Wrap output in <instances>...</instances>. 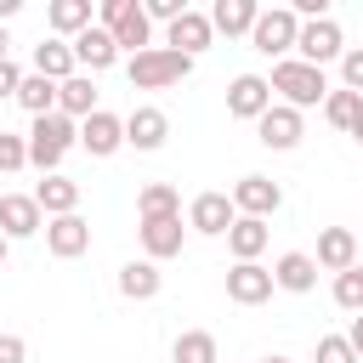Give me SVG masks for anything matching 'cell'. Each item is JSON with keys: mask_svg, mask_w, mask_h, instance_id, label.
Instances as JSON below:
<instances>
[{"mask_svg": "<svg viewBox=\"0 0 363 363\" xmlns=\"http://www.w3.org/2000/svg\"><path fill=\"white\" fill-rule=\"evenodd\" d=\"M261 363H289V357H261Z\"/></svg>", "mask_w": 363, "mask_h": 363, "instance_id": "obj_44", "label": "cell"}, {"mask_svg": "<svg viewBox=\"0 0 363 363\" xmlns=\"http://www.w3.org/2000/svg\"><path fill=\"white\" fill-rule=\"evenodd\" d=\"M312 261H318L323 272H346V267H357V233H352V227H323Z\"/></svg>", "mask_w": 363, "mask_h": 363, "instance_id": "obj_18", "label": "cell"}, {"mask_svg": "<svg viewBox=\"0 0 363 363\" xmlns=\"http://www.w3.org/2000/svg\"><path fill=\"white\" fill-rule=\"evenodd\" d=\"M278 204H284V187L278 182H267V176H238L233 182V210L238 216L267 221V216H278Z\"/></svg>", "mask_w": 363, "mask_h": 363, "instance_id": "obj_7", "label": "cell"}, {"mask_svg": "<svg viewBox=\"0 0 363 363\" xmlns=\"http://www.w3.org/2000/svg\"><path fill=\"white\" fill-rule=\"evenodd\" d=\"M352 142H363V108H357V119H352V130H346Z\"/></svg>", "mask_w": 363, "mask_h": 363, "instance_id": "obj_40", "label": "cell"}, {"mask_svg": "<svg viewBox=\"0 0 363 363\" xmlns=\"http://www.w3.org/2000/svg\"><path fill=\"white\" fill-rule=\"evenodd\" d=\"M170 357H176V363H221V352H216V335H210V329H187V335H176Z\"/></svg>", "mask_w": 363, "mask_h": 363, "instance_id": "obj_30", "label": "cell"}, {"mask_svg": "<svg viewBox=\"0 0 363 363\" xmlns=\"http://www.w3.org/2000/svg\"><path fill=\"white\" fill-rule=\"evenodd\" d=\"M346 340H352V346H357V357H363V312L352 318V329H346Z\"/></svg>", "mask_w": 363, "mask_h": 363, "instance_id": "obj_39", "label": "cell"}, {"mask_svg": "<svg viewBox=\"0 0 363 363\" xmlns=\"http://www.w3.org/2000/svg\"><path fill=\"white\" fill-rule=\"evenodd\" d=\"M295 40H301V17H295L289 6L261 11V17H255V28H250V45H255L261 57H278V62L295 51Z\"/></svg>", "mask_w": 363, "mask_h": 363, "instance_id": "obj_5", "label": "cell"}, {"mask_svg": "<svg viewBox=\"0 0 363 363\" xmlns=\"http://www.w3.org/2000/svg\"><path fill=\"white\" fill-rule=\"evenodd\" d=\"M142 250H147V261H170V255H182V216L142 221Z\"/></svg>", "mask_w": 363, "mask_h": 363, "instance_id": "obj_23", "label": "cell"}, {"mask_svg": "<svg viewBox=\"0 0 363 363\" xmlns=\"http://www.w3.org/2000/svg\"><path fill=\"white\" fill-rule=\"evenodd\" d=\"M45 250L57 255V261H74V255H85L91 250V221L74 210V216H57V221H45Z\"/></svg>", "mask_w": 363, "mask_h": 363, "instance_id": "obj_11", "label": "cell"}, {"mask_svg": "<svg viewBox=\"0 0 363 363\" xmlns=\"http://www.w3.org/2000/svg\"><path fill=\"white\" fill-rule=\"evenodd\" d=\"M28 164V136H11V130H0V176H17Z\"/></svg>", "mask_w": 363, "mask_h": 363, "instance_id": "obj_33", "label": "cell"}, {"mask_svg": "<svg viewBox=\"0 0 363 363\" xmlns=\"http://www.w3.org/2000/svg\"><path fill=\"white\" fill-rule=\"evenodd\" d=\"M272 289H278V284H272V267H261V261H233V272H227V301L261 306Z\"/></svg>", "mask_w": 363, "mask_h": 363, "instance_id": "obj_9", "label": "cell"}, {"mask_svg": "<svg viewBox=\"0 0 363 363\" xmlns=\"http://www.w3.org/2000/svg\"><path fill=\"white\" fill-rule=\"evenodd\" d=\"M17 102L34 113V119H45V113H57V79H45V74H23V85H17Z\"/></svg>", "mask_w": 363, "mask_h": 363, "instance_id": "obj_27", "label": "cell"}, {"mask_svg": "<svg viewBox=\"0 0 363 363\" xmlns=\"http://www.w3.org/2000/svg\"><path fill=\"white\" fill-rule=\"evenodd\" d=\"M79 147H85L91 159H108V153H119V147H125V119H113L108 108H96V113L79 125Z\"/></svg>", "mask_w": 363, "mask_h": 363, "instance_id": "obj_13", "label": "cell"}, {"mask_svg": "<svg viewBox=\"0 0 363 363\" xmlns=\"http://www.w3.org/2000/svg\"><path fill=\"white\" fill-rule=\"evenodd\" d=\"M142 11H147V23H176L182 11H193L187 0H142Z\"/></svg>", "mask_w": 363, "mask_h": 363, "instance_id": "obj_36", "label": "cell"}, {"mask_svg": "<svg viewBox=\"0 0 363 363\" xmlns=\"http://www.w3.org/2000/svg\"><path fill=\"white\" fill-rule=\"evenodd\" d=\"M272 91L284 96V108H318L323 96H329V79H323V68H312V62H301V57H284V62H272Z\"/></svg>", "mask_w": 363, "mask_h": 363, "instance_id": "obj_1", "label": "cell"}, {"mask_svg": "<svg viewBox=\"0 0 363 363\" xmlns=\"http://www.w3.org/2000/svg\"><path fill=\"white\" fill-rule=\"evenodd\" d=\"M267 221H255V216H238L233 227H227V250H233V261H255L261 250H267Z\"/></svg>", "mask_w": 363, "mask_h": 363, "instance_id": "obj_25", "label": "cell"}, {"mask_svg": "<svg viewBox=\"0 0 363 363\" xmlns=\"http://www.w3.org/2000/svg\"><path fill=\"white\" fill-rule=\"evenodd\" d=\"M17 85H23V68L6 57V62H0V96H17Z\"/></svg>", "mask_w": 363, "mask_h": 363, "instance_id": "obj_38", "label": "cell"}, {"mask_svg": "<svg viewBox=\"0 0 363 363\" xmlns=\"http://www.w3.org/2000/svg\"><path fill=\"white\" fill-rule=\"evenodd\" d=\"M318 363H363V357H357V346L346 335H323L318 340Z\"/></svg>", "mask_w": 363, "mask_h": 363, "instance_id": "obj_34", "label": "cell"}, {"mask_svg": "<svg viewBox=\"0 0 363 363\" xmlns=\"http://www.w3.org/2000/svg\"><path fill=\"white\" fill-rule=\"evenodd\" d=\"M255 136H261V147L289 153V147L301 142V113H295V108H284V102H272V108L255 119Z\"/></svg>", "mask_w": 363, "mask_h": 363, "instance_id": "obj_12", "label": "cell"}, {"mask_svg": "<svg viewBox=\"0 0 363 363\" xmlns=\"http://www.w3.org/2000/svg\"><path fill=\"white\" fill-rule=\"evenodd\" d=\"M136 210H142V221H164V216H182V199H176L170 182H147L142 199H136Z\"/></svg>", "mask_w": 363, "mask_h": 363, "instance_id": "obj_29", "label": "cell"}, {"mask_svg": "<svg viewBox=\"0 0 363 363\" xmlns=\"http://www.w3.org/2000/svg\"><path fill=\"white\" fill-rule=\"evenodd\" d=\"M6 17H17V0H0V23H6Z\"/></svg>", "mask_w": 363, "mask_h": 363, "instance_id": "obj_41", "label": "cell"}, {"mask_svg": "<svg viewBox=\"0 0 363 363\" xmlns=\"http://www.w3.org/2000/svg\"><path fill=\"white\" fill-rule=\"evenodd\" d=\"M6 57H11V34L0 28V62H6Z\"/></svg>", "mask_w": 363, "mask_h": 363, "instance_id": "obj_42", "label": "cell"}, {"mask_svg": "<svg viewBox=\"0 0 363 363\" xmlns=\"http://www.w3.org/2000/svg\"><path fill=\"white\" fill-rule=\"evenodd\" d=\"M335 306H346V312H363V267H346V272H335Z\"/></svg>", "mask_w": 363, "mask_h": 363, "instance_id": "obj_32", "label": "cell"}, {"mask_svg": "<svg viewBox=\"0 0 363 363\" xmlns=\"http://www.w3.org/2000/svg\"><path fill=\"white\" fill-rule=\"evenodd\" d=\"M96 17H102V28L113 34V45L119 51H153V23H147V11L136 6V0H102L96 6Z\"/></svg>", "mask_w": 363, "mask_h": 363, "instance_id": "obj_4", "label": "cell"}, {"mask_svg": "<svg viewBox=\"0 0 363 363\" xmlns=\"http://www.w3.org/2000/svg\"><path fill=\"white\" fill-rule=\"evenodd\" d=\"M68 45H74V62H79V68H91V74H102V68H113V62H119V45H113V34H108L102 23H91V28H85L79 40H68Z\"/></svg>", "mask_w": 363, "mask_h": 363, "instance_id": "obj_16", "label": "cell"}, {"mask_svg": "<svg viewBox=\"0 0 363 363\" xmlns=\"http://www.w3.org/2000/svg\"><path fill=\"white\" fill-rule=\"evenodd\" d=\"M57 113H68V119H91L96 113V79L91 74H74V79H62L57 85Z\"/></svg>", "mask_w": 363, "mask_h": 363, "instance_id": "obj_20", "label": "cell"}, {"mask_svg": "<svg viewBox=\"0 0 363 363\" xmlns=\"http://www.w3.org/2000/svg\"><path fill=\"white\" fill-rule=\"evenodd\" d=\"M125 74H130L136 91H164V85H182V79L193 74V57H182V51H170V45H153V51H136V57L125 62Z\"/></svg>", "mask_w": 363, "mask_h": 363, "instance_id": "obj_3", "label": "cell"}, {"mask_svg": "<svg viewBox=\"0 0 363 363\" xmlns=\"http://www.w3.org/2000/svg\"><path fill=\"white\" fill-rule=\"evenodd\" d=\"M34 204H40L51 221H57V216H74V210H79V182H68V176L57 170V176H45V182L34 187Z\"/></svg>", "mask_w": 363, "mask_h": 363, "instance_id": "obj_21", "label": "cell"}, {"mask_svg": "<svg viewBox=\"0 0 363 363\" xmlns=\"http://www.w3.org/2000/svg\"><path fill=\"white\" fill-rule=\"evenodd\" d=\"M272 284H278V289H289V295H306V289L318 284V261H312L306 250H289V255H278V261H272Z\"/></svg>", "mask_w": 363, "mask_h": 363, "instance_id": "obj_19", "label": "cell"}, {"mask_svg": "<svg viewBox=\"0 0 363 363\" xmlns=\"http://www.w3.org/2000/svg\"><path fill=\"white\" fill-rule=\"evenodd\" d=\"M0 130H6V125H0Z\"/></svg>", "mask_w": 363, "mask_h": 363, "instance_id": "obj_45", "label": "cell"}, {"mask_svg": "<svg viewBox=\"0 0 363 363\" xmlns=\"http://www.w3.org/2000/svg\"><path fill=\"white\" fill-rule=\"evenodd\" d=\"M210 40H216V28H210V11H182L176 23H170V51H182V57H199V51H210Z\"/></svg>", "mask_w": 363, "mask_h": 363, "instance_id": "obj_15", "label": "cell"}, {"mask_svg": "<svg viewBox=\"0 0 363 363\" xmlns=\"http://www.w3.org/2000/svg\"><path fill=\"white\" fill-rule=\"evenodd\" d=\"M340 85L363 96V45H346V57H340Z\"/></svg>", "mask_w": 363, "mask_h": 363, "instance_id": "obj_35", "label": "cell"}, {"mask_svg": "<svg viewBox=\"0 0 363 363\" xmlns=\"http://www.w3.org/2000/svg\"><path fill=\"white\" fill-rule=\"evenodd\" d=\"M6 244H11V238H6V233H0V267H6Z\"/></svg>", "mask_w": 363, "mask_h": 363, "instance_id": "obj_43", "label": "cell"}, {"mask_svg": "<svg viewBox=\"0 0 363 363\" xmlns=\"http://www.w3.org/2000/svg\"><path fill=\"white\" fill-rule=\"evenodd\" d=\"M159 284H164V278H159V261H125V267H119V295H125V301H153Z\"/></svg>", "mask_w": 363, "mask_h": 363, "instance_id": "obj_26", "label": "cell"}, {"mask_svg": "<svg viewBox=\"0 0 363 363\" xmlns=\"http://www.w3.org/2000/svg\"><path fill=\"white\" fill-rule=\"evenodd\" d=\"M164 136H170V119H164L159 108H136V113L125 119V147H136V153H159Z\"/></svg>", "mask_w": 363, "mask_h": 363, "instance_id": "obj_17", "label": "cell"}, {"mask_svg": "<svg viewBox=\"0 0 363 363\" xmlns=\"http://www.w3.org/2000/svg\"><path fill=\"white\" fill-rule=\"evenodd\" d=\"M45 23H51L57 34H68V40H79V34L91 28V0H51V11H45Z\"/></svg>", "mask_w": 363, "mask_h": 363, "instance_id": "obj_28", "label": "cell"}, {"mask_svg": "<svg viewBox=\"0 0 363 363\" xmlns=\"http://www.w3.org/2000/svg\"><path fill=\"white\" fill-rule=\"evenodd\" d=\"M233 221H238L233 193H199V199L187 204V227H193V233H204V238H221Z\"/></svg>", "mask_w": 363, "mask_h": 363, "instance_id": "obj_8", "label": "cell"}, {"mask_svg": "<svg viewBox=\"0 0 363 363\" xmlns=\"http://www.w3.org/2000/svg\"><path fill=\"white\" fill-rule=\"evenodd\" d=\"M267 108H272V79L238 74V79L227 85V113H233V119H261Z\"/></svg>", "mask_w": 363, "mask_h": 363, "instance_id": "obj_10", "label": "cell"}, {"mask_svg": "<svg viewBox=\"0 0 363 363\" xmlns=\"http://www.w3.org/2000/svg\"><path fill=\"white\" fill-rule=\"evenodd\" d=\"M295 57H301V62H312V68H323V62H335V57H346V34H340V23H335V17H318V23H301V40H295Z\"/></svg>", "mask_w": 363, "mask_h": 363, "instance_id": "obj_6", "label": "cell"}, {"mask_svg": "<svg viewBox=\"0 0 363 363\" xmlns=\"http://www.w3.org/2000/svg\"><path fill=\"white\" fill-rule=\"evenodd\" d=\"M357 108H363V96H357V91H346V85H335V91L323 96V119H329L335 130H352Z\"/></svg>", "mask_w": 363, "mask_h": 363, "instance_id": "obj_31", "label": "cell"}, {"mask_svg": "<svg viewBox=\"0 0 363 363\" xmlns=\"http://www.w3.org/2000/svg\"><path fill=\"white\" fill-rule=\"evenodd\" d=\"M255 17H261V6H255V0H216V6H210V28H216V34H227V40H233V34H250V28H255Z\"/></svg>", "mask_w": 363, "mask_h": 363, "instance_id": "obj_22", "label": "cell"}, {"mask_svg": "<svg viewBox=\"0 0 363 363\" xmlns=\"http://www.w3.org/2000/svg\"><path fill=\"white\" fill-rule=\"evenodd\" d=\"M34 74H45V79H74L79 74V62H74V45L68 40H45V45H34Z\"/></svg>", "mask_w": 363, "mask_h": 363, "instance_id": "obj_24", "label": "cell"}, {"mask_svg": "<svg viewBox=\"0 0 363 363\" xmlns=\"http://www.w3.org/2000/svg\"><path fill=\"white\" fill-rule=\"evenodd\" d=\"M45 227V210L34 204V193H6L0 199V233L6 238H34Z\"/></svg>", "mask_w": 363, "mask_h": 363, "instance_id": "obj_14", "label": "cell"}, {"mask_svg": "<svg viewBox=\"0 0 363 363\" xmlns=\"http://www.w3.org/2000/svg\"><path fill=\"white\" fill-rule=\"evenodd\" d=\"M79 142V125L68 119V113H45V119H34V130H28V164L40 170V176H57V164H62V153Z\"/></svg>", "mask_w": 363, "mask_h": 363, "instance_id": "obj_2", "label": "cell"}, {"mask_svg": "<svg viewBox=\"0 0 363 363\" xmlns=\"http://www.w3.org/2000/svg\"><path fill=\"white\" fill-rule=\"evenodd\" d=\"M0 363H28V340L23 335H0Z\"/></svg>", "mask_w": 363, "mask_h": 363, "instance_id": "obj_37", "label": "cell"}]
</instances>
